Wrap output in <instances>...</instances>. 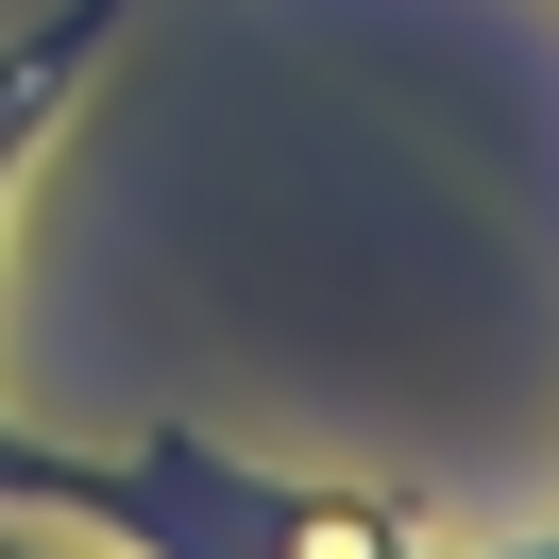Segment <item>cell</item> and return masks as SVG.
I'll return each instance as SVG.
<instances>
[{"label":"cell","instance_id":"3957f363","mask_svg":"<svg viewBox=\"0 0 559 559\" xmlns=\"http://www.w3.org/2000/svg\"><path fill=\"white\" fill-rule=\"evenodd\" d=\"M0 559H35V525H0Z\"/></svg>","mask_w":559,"mask_h":559},{"label":"cell","instance_id":"6da1fadb","mask_svg":"<svg viewBox=\"0 0 559 559\" xmlns=\"http://www.w3.org/2000/svg\"><path fill=\"white\" fill-rule=\"evenodd\" d=\"M17 525H85L119 559H559V543H424L373 491L254 475V457L187 441V424H153V441H35Z\"/></svg>","mask_w":559,"mask_h":559},{"label":"cell","instance_id":"7a4b0ae2","mask_svg":"<svg viewBox=\"0 0 559 559\" xmlns=\"http://www.w3.org/2000/svg\"><path fill=\"white\" fill-rule=\"evenodd\" d=\"M119 35V0H69L51 35H17L0 51V204H17V170H35V136H51V103H69V69ZM17 491H35V424H0V525H17Z\"/></svg>","mask_w":559,"mask_h":559}]
</instances>
